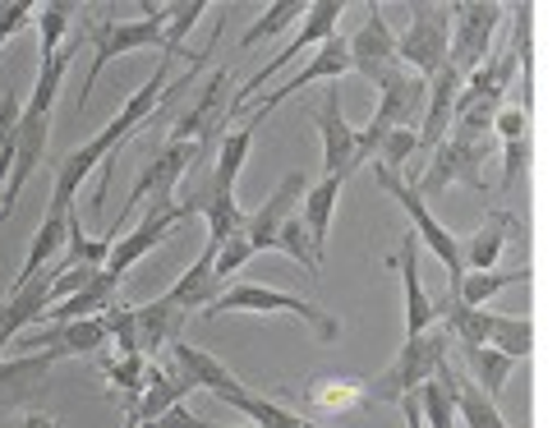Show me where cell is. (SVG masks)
Returning <instances> with one entry per match:
<instances>
[{
	"mask_svg": "<svg viewBox=\"0 0 557 428\" xmlns=\"http://www.w3.org/2000/svg\"><path fill=\"white\" fill-rule=\"evenodd\" d=\"M88 18H78V37L92 42V65H88V79H84V92H78L74 111L88 106V92L102 79V70L121 55H134L144 47H162V24H166V5H138L144 18H115V10L107 5H92L84 10Z\"/></svg>",
	"mask_w": 557,
	"mask_h": 428,
	"instance_id": "cell-1",
	"label": "cell"
},
{
	"mask_svg": "<svg viewBox=\"0 0 557 428\" xmlns=\"http://www.w3.org/2000/svg\"><path fill=\"white\" fill-rule=\"evenodd\" d=\"M451 337H447V327H429V332L420 337H406V345L396 350V360L377 374L373 382H364V401H377V405H401L410 401L420 387L451 360Z\"/></svg>",
	"mask_w": 557,
	"mask_h": 428,
	"instance_id": "cell-2",
	"label": "cell"
},
{
	"mask_svg": "<svg viewBox=\"0 0 557 428\" xmlns=\"http://www.w3.org/2000/svg\"><path fill=\"white\" fill-rule=\"evenodd\" d=\"M216 314H282V318H300L318 341L342 337V323H336L323 304L286 295V290H272V286H253V281H240V286L222 290V295L203 309V318H216Z\"/></svg>",
	"mask_w": 557,
	"mask_h": 428,
	"instance_id": "cell-3",
	"label": "cell"
},
{
	"mask_svg": "<svg viewBox=\"0 0 557 428\" xmlns=\"http://www.w3.org/2000/svg\"><path fill=\"white\" fill-rule=\"evenodd\" d=\"M373 180H377V189L383 193H392L396 203H401V212L410 217V226H414V244H424L429 254L447 267V277H451V290L466 281V267H461V240L451 236V230L433 217V207H429V199H420V189L410 185V175H396V171H383V166H373Z\"/></svg>",
	"mask_w": 557,
	"mask_h": 428,
	"instance_id": "cell-4",
	"label": "cell"
},
{
	"mask_svg": "<svg viewBox=\"0 0 557 428\" xmlns=\"http://www.w3.org/2000/svg\"><path fill=\"white\" fill-rule=\"evenodd\" d=\"M497 28H503V5H493V0H456V5H447V65L461 79L474 65L488 61Z\"/></svg>",
	"mask_w": 557,
	"mask_h": 428,
	"instance_id": "cell-5",
	"label": "cell"
},
{
	"mask_svg": "<svg viewBox=\"0 0 557 428\" xmlns=\"http://www.w3.org/2000/svg\"><path fill=\"white\" fill-rule=\"evenodd\" d=\"M342 14H346V0H313V5H305V14H300V33H295L290 42H286L282 51H276L272 61H268L263 70H258V74H253V79H249L240 92L231 97L226 115H240V111L253 102L258 84H268L276 70H286V65H290V61H295V55H300L305 47H323V42H332V37H336V24H342Z\"/></svg>",
	"mask_w": 557,
	"mask_h": 428,
	"instance_id": "cell-6",
	"label": "cell"
},
{
	"mask_svg": "<svg viewBox=\"0 0 557 428\" xmlns=\"http://www.w3.org/2000/svg\"><path fill=\"white\" fill-rule=\"evenodd\" d=\"M401 70L414 79H433L447 65V5H410V24L396 37Z\"/></svg>",
	"mask_w": 557,
	"mask_h": 428,
	"instance_id": "cell-7",
	"label": "cell"
},
{
	"mask_svg": "<svg viewBox=\"0 0 557 428\" xmlns=\"http://www.w3.org/2000/svg\"><path fill=\"white\" fill-rule=\"evenodd\" d=\"M484 139H461V134H447L443 143L433 148L429 158V171L420 175V180H410L414 189H420V199H429V193H443L447 185H470V189H484Z\"/></svg>",
	"mask_w": 557,
	"mask_h": 428,
	"instance_id": "cell-8",
	"label": "cell"
},
{
	"mask_svg": "<svg viewBox=\"0 0 557 428\" xmlns=\"http://www.w3.org/2000/svg\"><path fill=\"white\" fill-rule=\"evenodd\" d=\"M47 139H51V115L18 106V125H14V152H10V175H5V193H0V222H10V212L18 203V193L33 180V171L47 158Z\"/></svg>",
	"mask_w": 557,
	"mask_h": 428,
	"instance_id": "cell-9",
	"label": "cell"
},
{
	"mask_svg": "<svg viewBox=\"0 0 557 428\" xmlns=\"http://www.w3.org/2000/svg\"><path fill=\"white\" fill-rule=\"evenodd\" d=\"M185 222H189V212H185L181 203H175V199H152V203H148V217L138 222L125 240H111L107 272H111V277H121V281H125V272H129L138 259H144V254H152L157 244H166L171 230H175V226H185Z\"/></svg>",
	"mask_w": 557,
	"mask_h": 428,
	"instance_id": "cell-10",
	"label": "cell"
},
{
	"mask_svg": "<svg viewBox=\"0 0 557 428\" xmlns=\"http://www.w3.org/2000/svg\"><path fill=\"white\" fill-rule=\"evenodd\" d=\"M18 350H28V355H55V360H70V355H102L107 350V323L102 314L97 318H70V323H47V327H28V332H18L14 341Z\"/></svg>",
	"mask_w": 557,
	"mask_h": 428,
	"instance_id": "cell-11",
	"label": "cell"
},
{
	"mask_svg": "<svg viewBox=\"0 0 557 428\" xmlns=\"http://www.w3.org/2000/svg\"><path fill=\"white\" fill-rule=\"evenodd\" d=\"M350 51V70H360L364 79L377 88L383 79H392V74H401V55H396V33L392 24L383 18V5H369V18H364V28L346 42Z\"/></svg>",
	"mask_w": 557,
	"mask_h": 428,
	"instance_id": "cell-12",
	"label": "cell"
},
{
	"mask_svg": "<svg viewBox=\"0 0 557 428\" xmlns=\"http://www.w3.org/2000/svg\"><path fill=\"white\" fill-rule=\"evenodd\" d=\"M305 189H309L305 171H290V175H282V180H276V189L268 193V203L258 207L253 217H245L240 236L249 240L253 254H268V249H276V230H282V222L295 212V203L305 199Z\"/></svg>",
	"mask_w": 557,
	"mask_h": 428,
	"instance_id": "cell-13",
	"label": "cell"
},
{
	"mask_svg": "<svg viewBox=\"0 0 557 428\" xmlns=\"http://www.w3.org/2000/svg\"><path fill=\"white\" fill-rule=\"evenodd\" d=\"M342 74H350V51H346V42H342V37H332V42H323V47H318V55H313V61H309L300 74H295V79H286L282 88H276V92H268L263 102H258V111H253L249 129H258V121H263L268 111H276L282 102H290V97H300L309 84H327V79L336 84V79H342Z\"/></svg>",
	"mask_w": 557,
	"mask_h": 428,
	"instance_id": "cell-14",
	"label": "cell"
},
{
	"mask_svg": "<svg viewBox=\"0 0 557 428\" xmlns=\"http://www.w3.org/2000/svg\"><path fill=\"white\" fill-rule=\"evenodd\" d=\"M424 97H429V79H414V74H392V79L377 84V111H373V129H414V121L424 115Z\"/></svg>",
	"mask_w": 557,
	"mask_h": 428,
	"instance_id": "cell-15",
	"label": "cell"
},
{
	"mask_svg": "<svg viewBox=\"0 0 557 428\" xmlns=\"http://www.w3.org/2000/svg\"><path fill=\"white\" fill-rule=\"evenodd\" d=\"M313 125H318V134H323V166H327V175H336V180H350V175H355V129L346 125L342 92H336V88H327L323 106L313 111Z\"/></svg>",
	"mask_w": 557,
	"mask_h": 428,
	"instance_id": "cell-16",
	"label": "cell"
},
{
	"mask_svg": "<svg viewBox=\"0 0 557 428\" xmlns=\"http://www.w3.org/2000/svg\"><path fill=\"white\" fill-rule=\"evenodd\" d=\"M134 314V341H138V355H166V350L181 341V332H185V309H175L166 295H157V300H148V304H138V309H129Z\"/></svg>",
	"mask_w": 557,
	"mask_h": 428,
	"instance_id": "cell-17",
	"label": "cell"
},
{
	"mask_svg": "<svg viewBox=\"0 0 557 428\" xmlns=\"http://www.w3.org/2000/svg\"><path fill=\"white\" fill-rule=\"evenodd\" d=\"M342 185L346 180H336V175H323L318 185L305 189V199H300V226H305V236H309V249H313V263L323 267L327 259V236H332V212H336V199H342Z\"/></svg>",
	"mask_w": 557,
	"mask_h": 428,
	"instance_id": "cell-18",
	"label": "cell"
},
{
	"mask_svg": "<svg viewBox=\"0 0 557 428\" xmlns=\"http://www.w3.org/2000/svg\"><path fill=\"white\" fill-rule=\"evenodd\" d=\"M166 355H171L175 364L185 368L194 387H203V392H212L216 401H226V405H231V396H235V392H245V382L235 378V374H231V368H226L222 360H216V355H208V350H198V345H189L185 337L175 341V345L166 350Z\"/></svg>",
	"mask_w": 557,
	"mask_h": 428,
	"instance_id": "cell-19",
	"label": "cell"
},
{
	"mask_svg": "<svg viewBox=\"0 0 557 428\" xmlns=\"http://www.w3.org/2000/svg\"><path fill=\"white\" fill-rule=\"evenodd\" d=\"M396 267H401V286H406V337H420L437 323V300L420 281V244H414V236H406Z\"/></svg>",
	"mask_w": 557,
	"mask_h": 428,
	"instance_id": "cell-20",
	"label": "cell"
},
{
	"mask_svg": "<svg viewBox=\"0 0 557 428\" xmlns=\"http://www.w3.org/2000/svg\"><path fill=\"white\" fill-rule=\"evenodd\" d=\"M433 378H437V382H447L451 405H456V419H461L466 428H511V424L503 419V411L493 405V396H484L480 387H474L466 374H456L451 360H447L443 368H437Z\"/></svg>",
	"mask_w": 557,
	"mask_h": 428,
	"instance_id": "cell-21",
	"label": "cell"
},
{
	"mask_svg": "<svg viewBox=\"0 0 557 428\" xmlns=\"http://www.w3.org/2000/svg\"><path fill=\"white\" fill-rule=\"evenodd\" d=\"M55 364L61 360L42 355V350H37V355H18V360H0V411H10V405H28Z\"/></svg>",
	"mask_w": 557,
	"mask_h": 428,
	"instance_id": "cell-22",
	"label": "cell"
},
{
	"mask_svg": "<svg viewBox=\"0 0 557 428\" xmlns=\"http://www.w3.org/2000/svg\"><path fill=\"white\" fill-rule=\"evenodd\" d=\"M511 226H516L511 212L507 207H493L488 217H484V226L474 230L470 240H461V267H466V277H470V272H493L497 267V259H503V244L511 236Z\"/></svg>",
	"mask_w": 557,
	"mask_h": 428,
	"instance_id": "cell-23",
	"label": "cell"
},
{
	"mask_svg": "<svg viewBox=\"0 0 557 428\" xmlns=\"http://www.w3.org/2000/svg\"><path fill=\"white\" fill-rule=\"evenodd\" d=\"M115 290H121V277H111V272L102 267L88 286H78L74 295H65L61 304H51L42 323H70V318H97V314H107V309L115 304Z\"/></svg>",
	"mask_w": 557,
	"mask_h": 428,
	"instance_id": "cell-24",
	"label": "cell"
},
{
	"mask_svg": "<svg viewBox=\"0 0 557 428\" xmlns=\"http://www.w3.org/2000/svg\"><path fill=\"white\" fill-rule=\"evenodd\" d=\"M212 254H216V249L203 244V254H198V259L189 263L185 277L166 290V300H171L175 309H185V314H203V309H208L216 295H222V281H216V272H212Z\"/></svg>",
	"mask_w": 557,
	"mask_h": 428,
	"instance_id": "cell-25",
	"label": "cell"
},
{
	"mask_svg": "<svg viewBox=\"0 0 557 428\" xmlns=\"http://www.w3.org/2000/svg\"><path fill=\"white\" fill-rule=\"evenodd\" d=\"M534 277V267L525 263V267H511V272H503V267H493V272H470V277L451 290L461 304H470V309H484L493 295H503V290H511V286H525Z\"/></svg>",
	"mask_w": 557,
	"mask_h": 428,
	"instance_id": "cell-26",
	"label": "cell"
},
{
	"mask_svg": "<svg viewBox=\"0 0 557 428\" xmlns=\"http://www.w3.org/2000/svg\"><path fill=\"white\" fill-rule=\"evenodd\" d=\"M488 350L507 360H525L534 350V323L530 318H511V314H488Z\"/></svg>",
	"mask_w": 557,
	"mask_h": 428,
	"instance_id": "cell-27",
	"label": "cell"
},
{
	"mask_svg": "<svg viewBox=\"0 0 557 428\" xmlns=\"http://www.w3.org/2000/svg\"><path fill=\"white\" fill-rule=\"evenodd\" d=\"M305 401L313 405V411H350V405H360L364 401V382L360 378H313L305 387Z\"/></svg>",
	"mask_w": 557,
	"mask_h": 428,
	"instance_id": "cell-28",
	"label": "cell"
},
{
	"mask_svg": "<svg viewBox=\"0 0 557 428\" xmlns=\"http://www.w3.org/2000/svg\"><path fill=\"white\" fill-rule=\"evenodd\" d=\"M198 217H208V244L216 249V244H226L231 236H240L249 212H245L240 203H235V193H212V199L203 203V212H198Z\"/></svg>",
	"mask_w": 557,
	"mask_h": 428,
	"instance_id": "cell-29",
	"label": "cell"
},
{
	"mask_svg": "<svg viewBox=\"0 0 557 428\" xmlns=\"http://www.w3.org/2000/svg\"><path fill=\"white\" fill-rule=\"evenodd\" d=\"M466 364H470V382L480 387L484 396H497L507 387V378H511V364L516 360H507V355H497V350H488V345H474V350H466Z\"/></svg>",
	"mask_w": 557,
	"mask_h": 428,
	"instance_id": "cell-30",
	"label": "cell"
},
{
	"mask_svg": "<svg viewBox=\"0 0 557 428\" xmlns=\"http://www.w3.org/2000/svg\"><path fill=\"white\" fill-rule=\"evenodd\" d=\"M144 355H102V374L111 378V387H121V401H125V419L134 415L138 392H144Z\"/></svg>",
	"mask_w": 557,
	"mask_h": 428,
	"instance_id": "cell-31",
	"label": "cell"
},
{
	"mask_svg": "<svg viewBox=\"0 0 557 428\" xmlns=\"http://www.w3.org/2000/svg\"><path fill=\"white\" fill-rule=\"evenodd\" d=\"M231 411H240L253 428H305L300 415H290L286 405H276L268 396H253V392H235L231 396Z\"/></svg>",
	"mask_w": 557,
	"mask_h": 428,
	"instance_id": "cell-32",
	"label": "cell"
},
{
	"mask_svg": "<svg viewBox=\"0 0 557 428\" xmlns=\"http://www.w3.org/2000/svg\"><path fill=\"white\" fill-rule=\"evenodd\" d=\"M74 14H78V5H70V0H51V5H37L33 24H37V33H42V55H51V51L65 47V37L74 33Z\"/></svg>",
	"mask_w": 557,
	"mask_h": 428,
	"instance_id": "cell-33",
	"label": "cell"
},
{
	"mask_svg": "<svg viewBox=\"0 0 557 428\" xmlns=\"http://www.w3.org/2000/svg\"><path fill=\"white\" fill-rule=\"evenodd\" d=\"M208 14V0H189V5H166V24H162V55H181L185 51V37L194 33V24Z\"/></svg>",
	"mask_w": 557,
	"mask_h": 428,
	"instance_id": "cell-34",
	"label": "cell"
},
{
	"mask_svg": "<svg viewBox=\"0 0 557 428\" xmlns=\"http://www.w3.org/2000/svg\"><path fill=\"white\" fill-rule=\"evenodd\" d=\"M305 14V5L300 0H276V5H268L263 10V18H258V24H249V33L240 37V47L249 51V47H258V42H268V37H276V33H286L295 18Z\"/></svg>",
	"mask_w": 557,
	"mask_h": 428,
	"instance_id": "cell-35",
	"label": "cell"
},
{
	"mask_svg": "<svg viewBox=\"0 0 557 428\" xmlns=\"http://www.w3.org/2000/svg\"><path fill=\"white\" fill-rule=\"evenodd\" d=\"M414 411H420L424 428H456L451 392H447V382H437V378H429V382L420 387V401H414Z\"/></svg>",
	"mask_w": 557,
	"mask_h": 428,
	"instance_id": "cell-36",
	"label": "cell"
},
{
	"mask_svg": "<svg viewBox=\"0 0 557 428\" xmlns=\"http://www.w3.org/2000/svg\"><path fill=\"white\" fill-rule=\"evenodd\" d=\"M414 152H420V134H414V129H392L387 139H383V148H377L373 166H383V171H396V175H401Z\"/></svg>",
	"mask_w": 557,
	"mask_h": 428,
	"instance_id": "cell-37",
	"label": "cell"
},
{
	"mask_svg": "<svg viewBox=\"0 0 557 428\" xmlns=\"http://www.w3.org/2000/svg\"><path fill=\"white\" fill-rule=\"evenodd\" d=\"M249 259H253V249H249V240H245V236H231L226 244H216V254H212V272H216V281L235 277V272H240Z\"/></svg>",
	"mask_w": 557,
	"mask_h": 428,
	"instance_id": "cell-38",
	"label": "cell"
},
{
	"mask_svg": "<svg viewBox=\"0 0 557 428\" xmlns=\"http://www.w3.org/2000/svg\"><path fill=\"white\" fill-rule=\"evenodd\" d=\"M33 14H37L33 0H10V5H0V51H5L10 37H18L33 24Z\"/></svg>",
	"mask_w": 557,
	"mask_h": 428,
	"instance_id": "cell-39",
	"label": "cell"
},
{
	"mask_svg": "<svg viewBox=\"0 0 557 428\" xmlns=\"http://www.w3.org/2000/svg\"><path fill=\"white\" fill-rule=\"evenodd\" d=\"M525 125H530V111L525 106H503V111L493 115V129H497V139H503V143L525 139Z\"/></svg>",
	"mask_w": 557,
	"mask_h": 428,
	"instance_id": "cell-40",
	"label": "cell"
},
{
	"mask_svg": "<svg viewBox=\"0 0 557 428\" xmlns=\"http://www.w3.org/2000/svg\"><path fill=\"white\" fill-rule=\"evenodd\" d=\"M525 158H530V139H516V143H503V193L516 189L525 171Z\"/></svg>",
	"mask_w": 557,
	"mask_h": 428,
	"instance_id": "cell-41",
	"label": "cell"
},
{
	"mask_svg": "<svg viewBox=\"0 0 557 428\" xmlns=\"http://www.w3.org/2000/svg\"><path fill=\"white\" fill-rule=\"evenodd\" d=\"M134 428H212V424H208V419H198L194 411H185V405H171L166 415L144 419V424H134Z\"/></svg>",
	"mask_w": 557,
	"mask_h": 428,
	"instance_id": "cell-42",
	"label": "cell"
},
{
	"mask_svg": "<svg viewBox=\"0 0 557 428\" xmlns=\"http://www.w3.org/2000/svg\"><path fill=\"white\" fill-rule=\"evenodd\" d=\"M14 428H61V424H55L51 415H37V411H33V415H24V419H18Z\"/></svg>",
	"mask_w": 557,
	"mask_h": 428,
	"instance_id": "cell-43",
	"label": "cell"
},
{
	"mask_svg": "<svg viewBox=\"0 0 557 428\" xmlns=\"http://www.w3.org/2000/svg\"><path fill=\"white\" fill-rule=\"evenodd\" d=\"M401 411H406V428H424L420 411H414V401H401Z\"/></svg>",
	"mask_w": 557,
	"mask_h": 428,
	"instance_id": "cell-44",
	"label": "cell"
},
{
	"mask_svg": "<svg viewBox=\"0 0 557 428\" xmlns=\"http://www.w3.org/2000/svg\"><path fill=\"white\" fill-rule=\"evenodd\" d=\"M216 428V424H212ZM222 428H253V424H222Z\"/></svg>",
	"mask_w": 557,
	"mask_h": 428,
	"instance_id": "cell-45",
	"label": "cell"
},
{
	"mask_svg": "<svg viewBox=\"0 0 557 428\" xmlns=\"http://www.w3.org/2000/svg\"><path fill=\"white\" fill-rule=\"evenodd\" d=\"M305 428H323V424H313V419H305Z\"/></svg>",
	"mask_w": 557,
	"mask_h": 428,
	"instance_id": "cell-46",
	"label": "cell"
}]
</instances>
